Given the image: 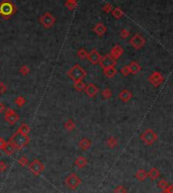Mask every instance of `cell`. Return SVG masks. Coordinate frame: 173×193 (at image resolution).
<instances>
[{
  "mask_svg": "<svg viewBox=\"0 0 173 193\" xmlns=\"http://www.w3.org/2000/svg\"><path fill=\"white\" fill-rule=\"evenodd\" d=\"M11 144L14 146L15 150H23L24 147H26L30 143V137L27 135H23L19 132H16L10 138Z\"/></svg>",
  "mask_w": 173,
  "mask_h": 193,
  "instance_id": "1",
  "label": "cell"
},
{
  "mask_svg": "<svg viewBox=\"0 0 173 193\" xmlns=\"http://www.w3.org/2000/svg\"><path fill=\"white\" fill-rule=\"evenodd\" d=\"M68 76L70 77L73 81H78V80H83L86 77V71L81 67L80 65H74L68 72Z\"/></svg>",
  "mask_w": 173,
  "mask_h": 193,
  "instance_id": "2",
  "label": "cell"
},
{
  "mask_svg": "<svg viewBox=\"0 0 173 193\" xmlns=\"http://www.w3.org/2000/svg\"><path fill=\"white\" fill-rule=\"evenodd\" d=\"M65 184L69 189L75 190V189H77L79 187V185L81 184V179L76 173H71L66 177Z\"/></svg>",
  "mask_w": 173,
  "mask_h": 193,
  "instance_id": "3",
  "label": "cell"
},
{
  "mask_svg": "<svg viewBox=\"0 0 173 193\" xmlns=\"http://www.w3.org/2000/svg\"><path fill=\"white\" fill-rule=\"evenodd\" d=\"M157 139H158V135H157L156 132L151 128L146 129V131L141 135V140L148 146L153 145L157 141Z\"/></svg>",
  "mask_w": 173,
  "mask_h": 193,
  "instance_id": "4",
  "label": "cell"
},
{
  "mask_svg": "<svg viewBox=\"0 0 173 193\" xmlns=\"http://www.w3.org/2000/svg\"><path fill=\"white\" fill-rule=\"evenodd\" d=\"M29 168L34 175L39 176L45 171V165H44L40 160H34L33 162H30L29 164Z\"/></svg>",
  "mask_w": 173,
  "mask_h": 193,
  "instance_id": "5",
  "label": "cell"
},
{
  "mask_svg": "<svg viewBox=\"0 0 173 193\" xmlns=\"http://www.w3.org/2000/svg\"><path fill=\"white\" fill-rule=\"evenodd\" d=\"M40 23L43 25L44 27L50 28L52 27L53 25L56 23V18L53 14H51L50 12H46L45 14H43L40 18Z\"/></svg>",
  "mask_w": 173,
  "mask_h": 193,
  "instance_id": "6",
  "label": "cell"
},
{
  "mask_svg": "<svg viewBox=\"0 0 173 193\" xmlns=\"http://www.w3.org/2000/svg\"><path fill=\"white\" fill-rule=\"evenodd\" d=\"M99 65L102 69H108L111 67H115L116 65V60L114 59L111 55H105L104 57H101L99 61Z\"/></svg>",
  "mask_w": 173,
  "mask_h": 193,
  "instance_id": "7",
  "label": "cell"
},
{
  "mask_svg": "<svg viewBox=\"0 0 173 193\" xmlns=\"http://www.w3.org/2000/svg\"><path fill=\"white\" fill-rule=\"evenodd\" d=\"M4 116H5V121H7L9 125H15V123L19 121V116H18V114L14 111L13 109H11V108L5 109Z\"/></svg>",
  "mask_w": 173,
  "mask_h": 193,
  "instance_id": "8",
  "label": "cell"
},
{
  "mask_svg": "<svg viewBox=\"0 0 173 193\" xmlns=\"http://www.w3.org/2000/svg\"><path fill=\"white\" fill-rule=\"evenodd\" d=\"M15 10L14 6L10 2H2L0 4V14L4 15V16H10V15L13 14V12Z\"/></svg>",
  "mask_w": 173,
  "mask_h": 193,
  "instance_id": "9",
  "label": "cell"
},
{
  "mask_svg": "<svg viewBox=\"0 0 173 193\" xmlns=\"http://www.w3.org/2000/svg\"><path fill=\"white\" fill-rule=\"evenodd\" d=\"M145 44H146V40H145L144 37L139 33L135 34V36L130 40V45L136 50H140L141 48H143L145 46Z\"/></svg>",
  "mask_w": 173,
  "mask_h": 193,
  "instance_id": "10",
  "label": "cell"
},
{
  "mask_svg": "<svg viewBox=\"0 0 173 193\" xmlns=\"http://www.w3.org/2000/svg\"><path fill=\"white\" fill-rule=\"evenodd\" d=\"M163 81H164V78H163V76L160 72H153L149 77V82L154 87L160 86L163 83Z\"/></svg>",
  "mask_w": 173,
  "mask_h": 193,
  "instance_id": "11",
  "label": "cell"
},
{
  "mask_svg": "<svg viewBox=\"0 0 173 193\" xmlns=\"http://www.w3.org/2000/svg\"><path fill=\"white\" fill-rule=\"evenodd\" d=\"M87 59L90 63H92L93 65H95V64H98L99 63L100 59H101V55L98 53L97 50H92L90 53H88Z\"/></svg>",
  "mask_w": 173,
  "mask_h": 193,
  "instance_id": "12",
  "label": "cell"
},
{
  "mask_svg": "<svg viewBox=\"0 0 173 193\" xmlns=\"http://www.w3.org/2000/svg\"><path fill=\"white\" fill-rule=\"evenodd\" d=\"M85 93L87 94V96H89V97H95L96 96V94L98 93V87L96 86L95 84H93V83H90V84H88L86 85V87H85Z\"/></svg>",
  "mask_w": 173,
  "mask_h": 193,
  "instance_id": "13",
  "label": "cell"
},
{
  "mask_svg": "<svg viewBox=\"0 0 173 193\" xmlns=\"http://www.w3.org/2000/svg\"><path fill=\"white\" fill-rule=\"evenodd\" d=\"M118 98L122 102H129V101L133 98V93L128 89H122L121 92L118 93Z\"/></svg>",
  "mask_w": 173,
  "mask_h": 193,
  "instance_id": "14",
  "label": "cell"
},
{
  "mask_svg": "<svg viewBox=\"0 0 173 193\" xmlns=\"http://www.w3.org/2000/svg\"><path fill=\"white\" fill-rule=\"evenodd\" d=\"M122 53H124V49H122L121 46L116 45V46H115L114 48L111 49V54H109V55H111L114 59L118 60V58H121V56L122 55Z\"/></svg>",
  "mask_w": 173,
  "mask_h": 193,
  "instance_id": "15",
  "label": "cell"
},
{
  "mask_svg": "<svg viewBox=\"0 0 173 193\" xmlns=\"http://www.w3.org/2000/svg\"><path fill=\"white\" fill-rule=\"evenodd\" d=\"M78 146H79V148L82 151H87V150H89L90 147L92 146V143H91V141L89 140V139L83 138V139H81V140H80Z\"/></svg>",
  "mask_w": 173,
  "mask_h": 193,
  "instance_id": "16",
  "label": "cell"
},
{
  "mask_svg": "<svg viewBox=\"0 0 173 193\" xmlns=\"http://www.w3.org/2000/svg\"><path fill=\"white\" fill-rule=\"evenodd\" d=\"M147 177H149V178L152 180V181H155L160 177V171L159 169L155 168V167H153V168H151L149 170V172L147 173Z\"/></svg>",
  "mask_w": 173,
  "mask_h": 193,
  "instance_id": "17",
  "label": "cell"
},
{
  "mask_svg": "<svg viewBox=\"0 0 173 193\" xmlns=\"http://www.w3.org/2000/svg\"><path fill=\"white\" fill-rule=\"evenodd\" d=\"M128 67H129V69H130L131 74H134V75L138 74V73L141 71V69H142L141 68V65L136 61H133L130 65L128 66Z\"/></svg>",
  "mask_w": 173,
  "mask_h": 193,
  "instance_id": "18",
  "label": "cell"
},
{
  "mask_svg": "<svg viewBox=\"0 0 173 193\" xmlns=\"http://www.w3.org/2000/svg\"><path fill=\"white\" fill-rule=\"evenodd\" d=\"M93 31L95 33L97 36H103V34L105 33V31H106V27H105V25L103 24V23H97L95 26H94L93 28Z\"/></svg>",
  "mask_w": 173,
  "mask_h": 193,
  "instance_id": "19",
  "label": "cell"
},
{
  "mask_svg": "<svg viewBox=\"0 0 173 193\" xmlns=\"http://www.w3.org/2000/svg\"><path fill=\"white\" fill-rule=\"evenodd\" d=\"M87 163H88L87 159L85 157H83V156H79L76 160H75V166H76L77 168H79V169L84 168V167L87 165Z\"/></svg>",
  "mask_w": 173,
  "mask_h": 193,
  "instance_id": "20",
  "label": "cell"
},
{
  "mask_svg": "<svg viewBox=\"0 0 173 193\" xmlns=\"http://www.w3.org/2000/svg\"><path fill=\"white\" fill-rule=\"evenodd\" d=\"M135 177H136V179L138 180V181H141V182L145 181V180L148 178L146 170H145V169H139L136 172V174H135Z\"/></svg>",
  "mask_w": 173,
  "mask_h": 193,
  "instance_id": "21",
  "label": "cell"
},
{
  "mask_svg": "<svg viewBox=\"0 0 173 193\" xmlns=\"http://www.w3.org/2000/svg\"><path fill=\"white\" fill-rule=\"evenodd\" d=\"M3 151L5 152L6 155H8V156H10V155H12L15 152V148L14 146L11 144L10 141L6 142V144L4 146V148H3Z\"/></svg>",
  "mask_w": 173,
  "mask_h": 193,
  "instance_id": "22",
  "label": "cell"
},
{
  "mask_svg": "<svg viewBox=\"0 0 173 193\" xmlns=\"http://www.w3.org/2000/svg\"><path fill=\"white\" fill-rule=\"evenodd\" d=\"M118 73V70L115 69V67H111V68H108V69H103V74H104L105 77L108 78H112L115 77Z\"/></svg>",
  "mask_w": 173,
  "mask_h": 193,
  "instance_id": "23",
  "label": "cell"
},
{
  "mask_svg": "<svg viewBox=\"0 0 173 193\" xmlns=\"http://www.w3.org/2000/svg\"><path fill=\"white\" fill-rule=\"evenodd\" d=\"M64 128L66 131L72 132L75 128H76V125H75V122L72 121V119H68V121H66V122L64 123Z\"/></svg>",
  "mask_w": 173,
  "mask_h": 193,
  "instance_id": "24",
  "label": "cell"
},
{
  "mask_svg": "<svg viewBox=\"0 0 173 193\" xmlns=\"http://www.w3.org/2000/svg\"><path fill=\"white\" fill-rule=\"evenodd\" d=\"M86 85L82 80H78V81H74V88L77 91H83L85 89Z\"/></svg>",
  "mask_w": 173,
  "mask_h": 193,
  "instance_id": "25",
  "label": "cell"
},
{
  "mask_svg": "<svg viewBox=\"0 0 173 193\" xmlns=\"http://www.w3.org/2000/svg\"><path fill=\"white\" fill-rule=\"evenodd\" d=\"M118 139L115 138V137H111L108 140V142H106V145H108V147L109 149H114L115 148L116 146H118Z\"/></svg>",
  "mask_w": 173,
  "mask_h": 193,
  "instance_id": "26",
  "label": "cell"
},
{
  "mask_svg": "<svg viewBox=\"0 0 173 193\" xmlns=\"http://www.w3.org/2000/svg\"><path fill=\"white\" fill-rule=\"evenodd\" d=\"M17 132H19L20 134H23V135H29L30 126L27 125H26V123H23V125L19 126V128H18Z\"/></svg>",
  "mask_w": 173,
  "mask_h": 193,
  "instance_id": "27",
  "label": "cell"
},
{
  "mask_svg": "<svg viewBox=\"0 0 173 193\" xmlns=\"http://www.w3.org/2000/svg\"><path fill=\"white\" fill-rule=\"evenodd\" d=\"M112 15H114V17L119 19V18H121L122 15H124V12H122V10L119 7H116V8L114 9V10H112Z\"/></svg>",
  "mask_w": 173,
  "mask_h": 193,
  "instance_id": "28",
  "label": "cell"
},
{
  "mask_svg": "<svg viewBox=\"0 0 173 193\" xmlns=\"http://www.w3.org/2000/svg\"><path fill=\"white\" fill-rule=\"evenodd\" d=\"M87 55H88V52L85 49H80L79 51L77 52V57L79 58L80 60H84L87 58Z\"/></svg>",
  "mask_w": 173,
  "mask_h": 193,
  "instance_id": "29",
  "label": "cell"
},
{
  "mask_svg": "<svg viewBox=\"0 0 173 193\" xmlns=\"http://www.w3.org/2000/svg\"><path fill=\"white\" fill-rule=\"evenodd\" d=\"M102 97L104 98V99H108V98H111L112 96V91L109 89V88H105V89L102 90Z\"/></svg>",
  "mask_w": 173,
  "mask_h": 193,
  "instance_id": "30",
  "label": "cell"
},
{
  "mask_svg": "<svg viewBox=\"0 0 173 193\" xmlns=\"http://www.w3.org/2000/svg\"><path fill=\"white\" fill-rule=\"evenodd\" d=\"M14 102L18 107H23L24 104H26V99H24V97L23 96H18L16 97V99L14 100Z\"/></svg>",
  "mask_w": 173,
  "mask_h": 193,
  "instance_id": "31",
  "label": "cell"
},
{
  "mask_svg": "<svg viewBox=\"0 0 173 193\" xmlns=\"http://www.w3.org/2000/svg\"><path fill=\"white\" fill-rule=\"evenodd\" d=\"M157 185H158V188H160L161 190H164V189H166L168 187L169 184H168V182L166 181L165 179H161V180H159V181H158V184H157Z\"/></svg>",
  "mask_w": 173,
  "mask_h": 193,
  "instance_id": "32",
  "label": "cell"
},
{
  "mask_svg": "<svg viewBox=\"0 0 173 193\" xmlns=\"http://www.w3.org/2000/svg\"><path fill=\"white\" fill-rule=\"evenodd\" d=\"M18 164L19 165H21L23 167H26V166H29V160H27V158L26 156H23V157H20L19 159H18Z\"/></svg>",
  "mask_w": 173,
  "mask_h": 193,
  "instance_id": "33",
  "label": "cell"
},
{
  "mask_svg": "<svg viewBox=\"0 0 173 193\" xmlns=\"http://www.w3.org/2000/svg\"><path fill=\"white\" fill-rule=\"evenodd\" d=\"M114 193H128V189L122 185H118L114 189Z\"/></svg>",
  "mask_w": 173,
  "mask_h": 193,
  "instance_id": "34",
  "label": "cell"
},
{
  "mask_svg": "<svg viewBox=\"0 0 173 193\" xmlns=\"http://www.w3.org/2000/svg\"><path fill=\"white\" fill-rule=\"evenodd\" d=\"M30 68L27 67L26 65L21 66L20 69H19V72H20L23 75H27V74H29V73H30Z\"/></svg>",
  "mask_w": 173,
  "mask_h": 193,
  "instance_id": "35",
  "label": "cell"
},
{
  "mask_svg": "<svg viewBox=\"0 0 173 193\" xmlns=\"http://www.w3.org/2000/svg\"><path fill=\"white\" fill-rule=\"evenodd\" d=\"M121 73L124 76H129L131 74V72H130V69H129V67L128 66H125V67H122V69H121Z\"/></svg>",
  "mask_w": 173,
  "mask_h": 193,
  "instance_id": "36",
  "label": "cell"
},
{
  "mask_svg": "<svg viewBox=\"0 0 173 193\" xmlns=\"http://www.w3.org/2000/svg\"><path fill=\"white\" fill-rule=\"evenodd\" d=\"M7 90V87L6 85L3 83V82H0V94H4Z\"/></svg>",
  "mask_w": 173,
  "mask_h": 193,
  "instance_id": "37",
  "label": "cell"
},
{
  "mask_svg": "<svg viewBox=\"0 0 173 193\" xmlns=\"http://www.w3.org/2000/svg\"><path fill=\"white\" fill-rule=\"evenodd\" d=\"M7 169V165L4 161H0V172H4Z\"/></svg>",
  "mask_w": 173,
  "mask_h": 193,
  "instance_id": "38",
  "label": "cell"
},
{
  "mask_svg": "<svg viewBox=\"0 0 173 193\" xmlns=\"http://www.w3.org/2000/svg\"><path fill=\"white\" fill-rule=\"evenodd\" d=\"M129 36H130L129 30H122V33H121V37H122V39H127Z\"/></svg>",
  "mask_w": 173,
  "mask_h": 193,
  "instance_id": "39",
  "label": "cell"
},
{
  "mask_svg": "<svg viewBox=\"0 0 173 193\" xmlns=\"http://www.w3.org/2000/svg\"><path fill=\"white\" fill-rule=\"evenodd\" d=\"M161 193H173V186L169 184L168 187L166 189H164V190H162Z\"/></svg>",
  "mask_w": 173,
  "mask_h": 193,
  "instance_id": "40",
  "label": "cell"
},
{
  "mask_svg": "<svg viewBox=\"0 0 173 193\" xmlns=\"http://www.w3.org/2000/svg\"><path fill=\"white\" fill-rule=\"evenodd\" d=\"M111 8H112L111 4H106V5L103 6V11L106 12V13H108V12L111 11Z\"/></svg>",
  "mask_w": 173,
  "mask_h": 193,
  "instance_id": "41",
  "label": "cell"
},
{
  "mask_svg": "<svg viewBox=\"0 0 173 193\" xmlns=\"http://www.w3.org/2000/svg\"><path fill=\"white\" fill-rule=\"evenodd\" d=\"M5 144H6V141L3 138H0V150H3Z\"/></svg>",
  "mask_w": 173,
  "mask_h": 193,
  "instance_id": "42",
  "label": "cell"
},
{
  "mask_svg": "<svg viewBox=\"0 0 173 193\" xmlns=\"http://www.w3.org/2000/svg\"><path fill=\"white\" fill-rule=\"evenodd\" d=\"M5 109H6L5 104H4V103H2V102H0V113H4Z\"/></svg>",
  "mask_w": 173,
  "mask_h": 193,
  "instance_id": "43",
  "label": "cell"
}]
</instances>
